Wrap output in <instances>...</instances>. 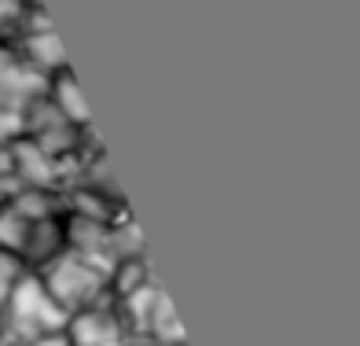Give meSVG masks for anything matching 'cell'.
Segmentation results:
<instances>
[{"label": "cell", "mask_w": 360, "mask_h": 346, "mask_svg": "<svg viewBox=\"0 0 360 346\" xmlns=\"http://www.w3.org/2000/svg\"><path fill=\"white\" fill-rule=\"evenodd\" d=\"M59 328H67V309L48 295L34 269H22L0 309V346H26L30 339Z\"/></svg>", "instance_id": "6da1fadb"}, {"label": "cell", "mask_w": 360, "mask_h": 346, "mask_svg": "<svg viewBox=\"0 0 360 346\" xmlns=\"http://www.w3.org/2000/svg\"><path fill=\"white\" fill-rule=\"evenodd\" d=\"M41 276V284L48 288V295L67 309V317L77 309H89L96 302H103L110 299V291H107V269L103 266H96V261L89 258H81L74 251H63L59 258H52L48 266L34 269Z\"/></svg>", "instance_id": "7a4b0ae2"}, {"label": "cell", "mask_w": 360, "mask_h": 346, "mask_svg": "<svg viewBox=\"0 0 360 346\" xmlns=\"http://www.w3.org/2000/svg\"><path fill=\"white\" fill-rule=\"evenodd\" d=\"M70 346H133L136 339L125 332V324L114 309V299H103L89 309H77L67 317Z\"/></svg>", "instance_id": "3957f363"}, {"label": "cell", "mask_w": 360, "mask_h": 346, "mask_svg": "<svg viewBox=\"0 0 360 346\" xmlns=\"http://www.w3.org/2000/svg\"><path fill=\"white\" fill-rule=\"evenodd\" d=\"M15 48H19V56L34 67L41 78H52L56 70L70 67L67 63V48H63L56 26H41V30H19V34L11 37Z\"/></svg>", "instance_id": "277c9868"}, {"label": "cell", "mask_w": 360, "mask_h": 346, "mask_svg": "<svg viewBox=\"0 0 360 346\" xmlns=\"http://www.w3.org/2000/svg\"><path fill=\"white\" fill-rule=\"evenodd\" d=\"M63 251H67V225H63V214H48V218L30 221L19 261L26 269H41L52 258H59Z\"/></svg>", "instance_id": "5b68a950"}, {"label": "cell", "mask_w": 360, "mask_h": 346, "mask_svg": "<svg viewBox=\"0 0 360 346\" xmlns=\"http://www.w3.org/2000/svg\"><path fill=\"white\" fill-rule=\"evenodd\" d=\"M0 92L22 96V100H34L44 92V78L19 56L11 37H0Z\"/></svg>", "instance_id": "8992f818"}, {"label": "cell", "mask_w": 360, "mask_h": 346, "mask_svg": "<svg viewBox=\"0 0 360 346\" xmlns=\"http://www.w3.org/2000/svg\"><path fill=\"white\" fill-rule=\"evenodd\" d=\"M44 100L52 104L70 125H77V129L92 125L89 104H85V96H81V89H77V78H74L70 67H63L52 78H44Z\"/></svg>", "instance_id": "52a82bcc"}, {"label": "cell", "mask_w": 360, "mask_h": 346, "mask_svg": "<svg viewBox=\"0 0 360 346\" xmlns=\"http://www.w3.org/2000/svg\"><path fill=\"white\" fill-rule=\"evenodd\" d=\"M147 342L151 346H188L184 328H180L176 313H173V302L166 299V291H162V299L155 302L151 324H147Z\"/></svg>", "instance_id": "ba28073f"}, {"label": "cell", "mask_w": 360, "mask_h": 346, "mask_svg": "<svg viewBox=\"0 0 360 346\" xmlns=\"http://www.w3.org/2000/svg\"><path fill=\"white\" fill-rule=\"evenodd\" d=\"M26 233H30V218H22L15 206L0 203V251L19 258L22 243H26Z\"/></svg>", "instance_id": "9c48e42d"}, {"label": "cell", "mask_w": 360, "mask_h": 346, "mask_svg": "<svg viewBox=\"0 0 360 346\" xmlns=\"http://www.w3.org/2000/svg\"><path fill=\"white\" fill-rule=\"evenodd\" d=\"M26 107H30V100H22V96L0 92V147L22 137V125H26Z\"/></svg>", "instance_id": "30bf717a"}, {"label": "cell", "mask_w": 360, "mask_h": 346, "mask_svg": "<svg viewBox=\"0 0 360 346\" xmlns=\"http://www.w3.org/2000/svg\"><path fill=\"white\" fill-rule=\"evenodd\" d=\"M30 8H37L34 0H0V37H11V30L22 23V15L30 11Z\"/></svg>", "instance_id": "8fae6325"}, {"label": "cell", "mask_w": 360, "mask_h": 346, "mask_svg": "<svg viewBox=\"0 0 360 346\" xmlns=\"http://www.w3.org/2000/svg\"><path fill=\"white\" fill-rule=\"evenodd\" d=\"M22 269H26V266H22V261L15 258V254H4V251H0V309H4L8 291H11L15 280L22 276Z\"/></svg>", "instance_id": "7c38bea8"}, {"label": "cell", "mask_w": 360, "mask_h": 346, "mask_svg": "<svg viewBox=\"0 0 360 346\" xmlns=\"http://www.w3.org/2000/svg\"><path fill=\"white\" fill-rule=\"evenodd\" d=\"M26 346H70V335H67V328H59V332H48V335L30 339Z\"/></svg>", "instance_id": "4fadbf2b"}]
</instances>
